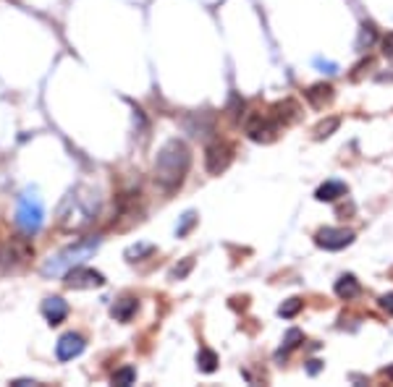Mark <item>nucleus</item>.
I'll list each match as a JSON object with an SVG mask.
<instances>
[{
    "label": "nucleus",
    "instance_id": "1",
    "mask_svg": "<svg viewBox=\"0 0 393 387\" xmlns=\"http://www.w3.org/2000/svg\"><path fill=\"white\" fill-rule=\"evenodd\" d=\"M192 165V152L181 139H170L155 157V183L163 191H176Z\"/></svg>",
    "mask_w": 393,
    "mask_h": 387
},
{
    "label": "nucleus",
    "instance_id": "2",
    "mask_svg": "<svg viewBox=\"0 0 393 387\" xmlns=\"http://www.w3.org/2000/svg\"><path fill=\"white\" fill-rule=\"evenodd\" d=\"M100 246V238L98 235H89V238H82V241H76V244H71L66 246L63 251H58L53 254L47 262L43 264V272L45 277H56V275H66L71 267H76V264H82L85 259H89Z\"/></svg>",
    "mask_w": 393,
    "mask_h": 387
},
{
    "label": "nucleus",
    "instance_id": "3",
    "mask_svg": "<svg viewBox=\"0 0 393 387\" xmlns=\"http://www.w3.org/2000/svg\"><path fill=\"white\" fill-rule=\"evenodd\" d=\"M16 225L24 235H34L45 222V207L37 194L24 191L16 199Z\"/></svg>",
    "mask_w": 393,
    "mask_h": 387
},
{
    "label": "nucleus",
    "instance_id": "4",
    "mask_svg": "<svg viewBox=\"0 0 393 387\" xmlns=\"http://www.w3.org/2000/svg\"><path fill=\"white\" fill-rule=\"evenodd\" d=\"M63 207H71V212H60V218H63L60 222L66 228H79V225H87V222L95 220V215H98V196H92V194L82 196L79 191H71L66 196V202H63Z\"/></svg>",
    "mask_w": 393,
    "mask_h": 387
},
{
    "label": "nucleus",
    "instance_id": "5",
    "mask_svg": "<svg viewBox=\"0 0 393 387\" xmlns=\"http://www.w3.org/2000/svg\"><path fill=\"white\" fill-rule=\"evenodd\" d=\"M66 288H76V290H85V288H102L105 285V275L98 272V270H92V267H82V264H76V267H71L69 272H66Z\"/></svg>",
    "mask_w": 393,
    "mask_h": 387
},
{
    "label": "nucleus",
    "instance_id": "6",
    "mask_svg": "<svg viewBox=\"0 0 393 387\" xmlns=\"http://www.w3.org/2000/svg\"><path fill=\"white\" fill-rule=\"evenodd\" d=\"M231 157H234V150L223 144V141H212L210 147L205 150V167L212 176H221L225 167L231 165Z\"/></svg>",
    "mask_w": 393,
    "mask_h": 387
},
{
    "label": "nucleus",
    "instance_id": "7",
    "mask_svg": "<svg viewBox=\"0 0 393 387\" xmlns=\"http://www.w3.org/2000/svg\"><path fill=\"white\" fill-rule=\"evenodd\" d=\"M278 126L281 124H278L273 115L254 113V115H249V121H247V134H249V139H254V141H270V139H276Z\"/></svg>",
    "mask_w": 393,
    "mask_h": 387
},
{
    "label": "nucleus",
    "instance_id": "8",
    "mask_svg": "<svg viewBox=\"0 0 393 387\" xmlns=\"http://www.w3.org/2000/svg\"><path fill=\"white\" fill-rule=\"evenodd\" d=\"M351 241H354V233L346 231V228H323V231L315 233V244L328 251L346 249Z\"/></svg>",
    "mask_w": 393,
    "mask_h": 387
},
{
    "label": "nucleus",
    "instance_id": "9",
    "mask_svg": "<svg viewBox=\"0 0 393 387\" xmlns=\"http://www.w3.org/2000/svg\"><path fill=\"white\" fill-rule=\"evenodd\" d=\"M85 346H87L85 338H82L79 332H66V335H60V340L56 343L58 361H74L76 356H82Z\"/></svg>",
    "mask_w": 393,
    "mask_h": 387
},
{
    "label": "nucleus",
    "instance_id": "10",
    "mask_svg": "<svg viewBox=\"0 0 393 387\" xmlns=\"http://www.w3.org/2000/svg\"><path fill=\"white\" fill-rule=\"evenodd\" d=\"M34 251L29 244H21V241H8L5 246H0V264L3 267H16V264L27 262Z\"/></svg>",
    "mask_w": 393,
    "mask_h": 387
},
{
    "label": "nucleus",
    "instance_id": "11",
    "mask_svg": "<svg viewBox=\"0 0 393 387\" xmlns=\"http://www.w3.org/2000/svg\"><path fill=\"white\" fill-rule=\"evenodd\" d=\"M43 314L47 319V325H60L63 319L69 317V304L60 298V296H50V298H45L43 301Z\"/></svg>",
    "mask_w": 393,
    "mask_h": 387
},
{
    "label": "nucleus",
    "instance_id": "12",
    "mask_svg": "<svg viewBox=\"0 0 393 387\" xmlns=\"http://www.w3.org/2000/svg\"><path fill=\"white\" fill-rule=\"evenodd\" d=\"M307 99H309V105H315V108H325L330 99H333V86L330 84H315V86H309L307 92Z\"/></svg>",
    "mask_w": 393,
    "mask_h": 387
},
{
    "label": "nucleus",
    "instance_id": "13",
    "mask_svg": "<svg viewBox=\"0 0 393 387\" xmlns=\"http://www.w3.org/2000/svg\"><path fill=\"white\" fill-rule=\"evenodd\" d=\"M137 309H139V301L128 296V298H121V301H115V304H113L111 314H113L115 322H128V319L137 314Z\"/></svg>",
    "mask_w": 393,
    "mask_h": 387
},
{
    "label": "nucleus",
    "instance_id": "14",
    "mask_svg": "<svg viewBox=\"0 0 393 387\" xmlns=\"http://www.w3.org/2000/svg\"><path fill=\"white\" fill-rule=\"evenodd\" d=\"M336 296H338V298H344V301H351V298H357V296H359V283H357V277H354V275L338 277Z\"/></svg>",
    "mask_w": 393,
    "mask_h": 387
},
{
    "label": "nucleus",
    "instance_id": "15",
    "mask_svg": "<svg viewBox=\"0 0 393 387\" xmlns=\"http://www.w3.org/2000/svg\"><path fill=\"white\" fill-rule=\"evenodd\" d=\"M315 196H317L320 202H333L338 196H346V183H341V180H325Z\"/></svg>",
    "mask_w": 393,
    "mask_h": 387
},
{
    "label": "nucleus",
    "instance_id": "16",
    "mask_svg": "<svg viewBox=\"0 0 393 387\" xmlns=\"http://www.w3.org/2000/svg\"><path fill=\"white\" fill-rule=\"evenodd\" d=\"M296 113H299V105H296L294 99H286V102H278L276 108H273V118L278 121V124H289V121H294Z\"/></svg>",
    "mask_w": 393,
    "mask_h": 387
},
{
    "label": "nucleus",
    "instance_id": "17",
    "mask_svg": "<svg viewBox=\"0 0 393 387\" xmlns=\"http://www.w3.org/2000/svg\"><path fill=\"white\" fill-rule=\"evenodd\" d=\"M196 366L207 374L215 372V369H218V353L210 351V348H202V351H199V356H196Z\"/></svg>",
    "mask_w": 393,
    "mask_h": 387
},
{
    "label": "nucleus",
    "instance_id": "18",
    "mask_svg": "<svg viewBox=\"0 0 393 387\" xmlns=\"http://www.w3.org/2000/svg\"><path fill=\"white\" fill-rule=\"evenodd\" d=\"M113 385H121V387H128L134 385V379H137V369L134 366H121L118 372H113Z\"/></svg>",
    "mask_w": 393,
    "mask_h": 387
},
{
    "label": "nucleus",
    "instance_id": "19",
    "mask_svg": "<svg viewBox=\"0 0 393 387\" xmlns=\"http://www.w3.org/2000/svg\"><path fill=\"white\" fill-rule=\"evenodd\" d=\"M283 343H286V346L278 351V359H281V356H286V353H289L291 348L299 346V343H304V335H302L299 330H289V332H286V340H283Z\"/></svg>",
    "mask_w": 393,
    "mask_h": 387
},
{
    "label": "nucleus",
    "instance_id": "20",
    "mask_svg": "<svg viewBox=\"0 0 393 387\" xmlns=\"http://www.w3.org/2000/svg\"><path fill=\"white\" fill-rule=\"evenodd\" d=\"M299 312H302V298H289V301H283L281 309H278V314H281L283 319L296 317Z\"/></svg>",
    "mask_w": 393,
    "mask_h": 387
},
{
    "label": "nucleus",
    "instance_id": "21",
    "mask_svg": "<svg viewBox=\"0 0 393 387\" xmlns=\"http://www.w3.org/2000/svg\"><path fill=\"white\" fill-rule=\"evenodd\" d=\"M338 124H341L338 118H328V121H323V124H320V126H317V128H315V137H317V139L330 137V134H333V131H336V128H338Z\"/></svg>",
    "mask_w": 393,
    "mask_h": 387
},
{
    "label": "nucleus",
    "instance_id": "22",
    "mask_svg": "<svg viewBox=\"0 0 393 387\" xmlns=\"http://www.w3.org/2000/svg\"><path fill=\"white\" fill-rule=\"evenodd\" d=\"M372 42H375V27H372V24H365V27H362V34H359V40H357V47H359V50H365V47H370Z\"/></svg>",
    "mask_w": 393,
    "mask_h": 387
},
{
    "label": "nucleus",
    "instance_id": "23",
    "mask_svg": "<svg viewBox=\"0 0 393 387\" xmlns=\"http://www.w3.org/2000/svg\"><path fill=\"white\" fill-rule=\"evenodd\" d=\"M194 222H196V215H194V212H186V215L181 218V225L176 228V233H179V235H186L189 231H192V228H194Z\"/></svg>",
    "mask_w": 393,
    "mask_h": 387
},
{
    "label": "nucleus",
    "instance_id": "24",
    "mask_svg": "<svg viewBox=\"0 0 393 387\" xmlns=\"http://www.w3.org/2000/svg\"><path fill=\"white\" fill-rule=\"evenodd\" d=\"M192 267H194V259H192V257H186L181 267H173V272H170V277H173V280H181V277L189 275V270H192Z\"/></svg>",
    "mask_w": 393,
    "mask_h": 387
},
{
    "label": "nucleus",
    "instance_id": "25",
    "mask_svg": "<svg viewBox=\"0 0 393 387\" xmlns=\"http://www.w3.org/2000/svg\"><path fill=\"white\" fill-rule=\"evenodd\" d=\"M144 254H153V246H131V249H126V259L128 262H137Z\"/></svg>",
    "mask_w": 393,
    "mask_h": 387
},
{
    "label": "nucleus",
    "instance_id": "26",
    "mask_svg": "<svg viewBox=\"0 0 393 387\" xmlns=\"http://www.w3.org/2000/svg\"><path fill=\"white\" fill-rule=\"evenodd\" d=\"M315 66H317V69H323L325 73H338L336 63H330V60H323V58H315Z\"/></svg>",
    "mask_w": 393,
    "mask_h": 387
},
{
    "label": "nucleus",
    "instance_id": "27",
    "mask_svg": "<svg viewBox=\"0 0 393 387\" xmlns=\"http://www.w3.org/2000/svg\"><path fill=\"white\" fill-rule=\"evenodd\" d=\"M383 53L388 58H393V32H388V34L383 37Z\"/></svg>",
    "mask_w": 393,
    "mask_h": 387
},
{
    "label": "nucleus",
    "instance_id": "28",
    "mask_svg": "<svg viewBox=\"0 0 393 387\" xmlns=\"http://www.w3.org/2000/svg\"><path fill=\"white\" fill-rule=\"evenodd\" d=\"M380 309L388 312V314H393V293H385V296L380 298Z\"/></svg>",
    "mask_w": 393,
    "mask_h": 387
},
{
    "label": "nucleus",
    "instance_id": "29",
    "mask_svg": "<svg viewBox=\"0 0 393 387\" xmlns=\"http://www.w3.org/2000/svg\"><path fill=\"white\" fill-rule=\"evenodd\" d=\"M307 372H309V374H317V372H320V361H309Z\"/></svg>",
    "mask_w": 393,
    "mask_h": 387
},
{
    "label": "nucleus",
    "instance_id": "30",
    "mask_svg": "<svg viewBox=\"0 0 393 387\" xmlns=\"http://www.w3.org/2000/svg\"><path fill=\"white\" fill-rule=\"evenodd\" d=\"M27 385H37L34 379H16L14 382V387H27Z\"/></svg>",
    "mask_w": 393,
    "mask_h": 387
}]
</instances>
